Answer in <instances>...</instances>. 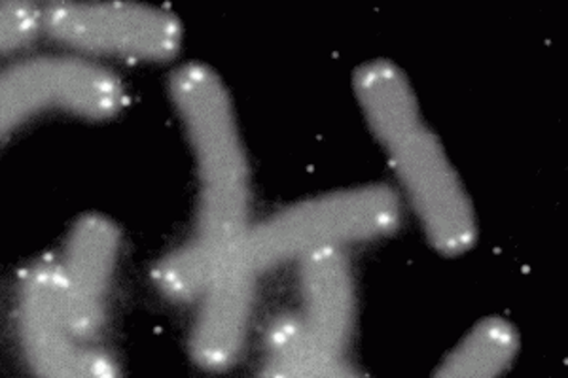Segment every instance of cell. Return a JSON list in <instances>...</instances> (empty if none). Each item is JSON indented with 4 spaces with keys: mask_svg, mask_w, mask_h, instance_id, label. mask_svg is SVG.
Segmentation results:
<instances>
[{
    "mask_svg": "<svg viewBox=\"0 0 568 378\" xmlns=\"http://www.w3.org/2000/svg\"><path fill=\"white\" fill-rule=\"evenodd\" d=\"M402 201L390 187L358 186L311 197L252 222L226 265L197 302L190 350L197 366L226 371L251 331L258 286L275 270L326 251L383 238L398 227Z\"/></svg>",
    "mask_w": 568,
    "mask_h": 378,
    "instance_id": "6da1fadb",
    "label": "cell"
},
{
    "mask_svg": "<svg viewBox=\"0 0 568 378\" xmlns=\"http://www.w3.org/2000/svg\"><path fill=\"white\" fill-rule=\"evenodd\" d=\"M169 93L194 155L197 206L192 229L158 262L152 276L169 302L194 303L252 225L251 165L232 95L211 67L182 64Z\"/></svg>",
    "mask_w": 568,
    "mask_h": 378,
    "instance_id": "7a4b0ae2",
    "label": "cell"
},
{
    "mask_svg": "<svg viewBox=\"0 0 568 378\" xmlns=\"http://www.w3.org/2000/svg\"><path fill=\"white\" fill-rule=\"evenodd\" d=\"M353 84L364 120L428 243L446 256H463L478 241L476 211L439 136L423 116L406 72L393 61L375 59L362 64Z\"/></svg>",
    "mask_w": 568,
    "mask_h": 378,
    "instance_id": "3957f363",
    "label": "cell"
},
{
    "mask_svg": "<svg viewBox=\"0 0 568 378\" xmlns=\"http://www.w3.org/2000/svg\"><path fill=\"white\" fill-rule=\"evenodd\" d=\"M123 104L122 80L99 61L67 52L16 59L0 69V142L45 114L104 122Z\"/></svg>",
    "mask_w": 568,
    "mask_h": 378,
    "instance_id": "277c9868",
    "label": "cell"
},
{
    "mask_svg": "<svg viewBox=\"0 0 568 378\" xmlns=\"http://www.w3.org/2000/svg\"><path fill=\"white\" fill-rule=\"evenodd\" d=\"M40 31L78 58L160 63L181 52L182 23L163 8L135 2H53L40 7Z\"/></svg>",
    "mask_w": 568,
    "mask_h": 378,
    "instance_id": "5b68a950",
    "label": "cell"
},
{
    "mask_svg": "<svg viewBox=\"0 0 568 378\" xmlns=\"http://www.w3.org/2000/svg\"><path fill=\"white\" fill-rule=\"evenodd\" d=\"M16 324L34 377L120 378L116 359L71 326L58 257H40L21 273Z\"/></svg>",
    "mask_w": 568,
    "mask_h": 378,
    "instance_id": "8992f818",
    "label": "cell"
},
{
    "mask_svg": "<svg viewBox=\"0 0 568 378\" xmlns=\"http://www.w3.org/2000/svg\"><path fill=\"white\" fill-rule=\"evenodd\" d=\"M122 252L120 229L106 216L78 219L58 257L67 316L82 339L95 343L109 313Z\"/></svg>",
    "mask_w": 568,
    "mask_h": 378,
    "instance_id": "52a82bcc",
    "label": "cell"
},
{
    "mask_svg": "<svg viewBox=\"0 0 568 378\" xmlns=\"http://www.w3.org/2000/svg\"><path fill=\"white\" fill-rule=\"evenodd\" d=\"M260 378H364L347 354L336 353L311 334L297 313L278 316L265 331Z\"/></svg>",
    "mask_w": 568,
    "mask_h": 378,
    "instance_id": "ba28073f",
    "label": "cell"
},
{
    "mask_svg": "<svg viewBox=\"0 0 568 378\" xmlns=\"http://www.w3.org/2000/svg\"><path fill=\"white\" fill-rule=\"evenodd\" d=\"M516 354V327L504 318H485L447 354L433 378H503Z\"/></svg>",
    "mask_w": 568,
    "mask_h": 378,
    "instance_id": "9c48e42d",
    "label": "cell"
},
{
    "mask_svg": "<svg viewBox=\"0 0 568 378\" xmlns=\"http://www.w3.org/2000/svg\"><path fill=\"white\" fill-rule=\"evenodd\" d=\"M40 34L39 4L0 2V59L33 44Z\"/></svg>",
    "mask_w": 568,
    "mask_h": 378,
    "instance_id": "30bf717a",
    "label": "cell"
}]
</instances>
